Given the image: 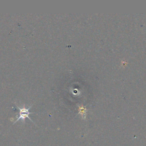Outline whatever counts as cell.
Listing matches in <instances>:
<instances>
[{
    "label": "cell",
    "instance_id": "1",
    "mask_svg": "<svg viewBox=\"0 0 146 146\" xmlns=\"http://www.w3.org/2000/svg\"><path fill=\"white\" fill-rule=\"evenodd\" d=\"M16 107L18 108L19 111V116L18 117V118L15 120V121L14 122V124H15L16 122H17L18 121H19V120H22V121L23 123L25 122V119L26 118H28L29 120H30L32 122H33V121L31 120V119L29 115L30 114L33 113L34 112H30L29 111L30 109L31 108V107H32V105L30 106V107H29L28 108H26L25 106H23L22 107H19V106H18L17 104H15Z\"/></svg>",
    "mask_w": 146,
    "mask_h": 146
}]
</instances>
